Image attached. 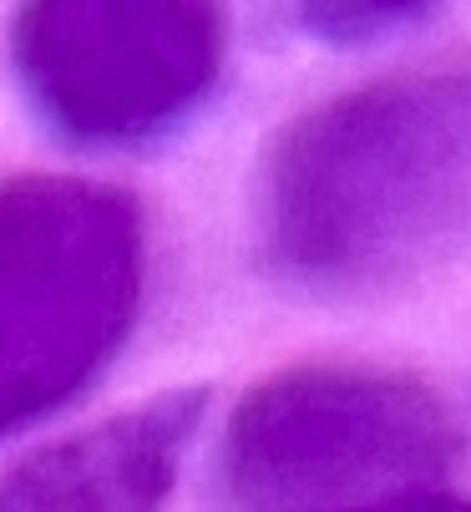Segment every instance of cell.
I'll return each mask as SVG.
<instances>
[{"instance_id":"6da1fadb","label":"cell","mask_w":471,"mask_h":512,"mask_svg":"<svg viewBox=\"0 0 471 512\" xmlns=\"http://www.w3.org/2000/svg\"><path fill=\"white\" fill-rule=\"evenodd\" d=\"M254 229L264 269L320 300L385 295L471 254V66L299 112L264 153Z\"/></svg>"},{"instance_id":"7a4b0ae2","label":"cell","mask_w":471,"mask_h":512,"mask_svg":"<svg viewBox=\"0 0 471 512\" xmlns=\"http://www.w3.org/2000/svg\"><path fill=\"white\" fill-rule=\"evenodd\" d=\"M147 218L76 173L0 183V442L87 396L137 330Z\"/></svg>"},{"instance_id":"3957f363","label":"cell","mask_w":471,"mask_h":512,"mask_svg":"<svg viewBox=\"0 0 471 512\" xmlns=\"http://www.w3.org/2000/svg\"><path fill=\"white\" fill-rule=\"evenodd\" d=\"M456 447V421L426 381L309 360L244 391L223 426L218 477L244 512H345L441 477Z\"/></svg>"},{"instance_id":"277c9868","label":"cell","mask_w":471,"mask_h":512,"mask_svg":"<svg viewBox=\"0 0 471 512\" xmlns=\"http://www.w3.org/2000/svg\"><path fill=\"white\" fill-rule=\"evenodd\" d=\"M223 56V11L198 0H46L6 31L21 102L82 153L168 142L208 107Z\"/></svg>"},{"instance_id":"5b68a950","label":"cell","mask_w":471,"mask_h":512,"mask_svg":"<svg viewBox=\"0 0 471 512\" xmlns=\"http://www.w3.org/2000/svg\"><path fill=\"white\" fill-rule=\"evenodd\" d=\"M208 391H163L26 452L0 472V512H163Z\"/></svg>"},{"instance_id":"8992f818","label":"cell","mask_w":471,"mask_h":512,"mask_svg":"<svg viewBox=\"0 0 471 512\" xmlns=\"http://www.w3.org/2000/svg\"><path fill=\"white\" fill-rule=\"evenodd\" d=\"M294 21L325 46H375L436 21V11L411 0H360V6H304L294 11Z\"/></svg>"},{"instance_id":"52a82bcc","label":"cell","mask_w":471,"mask_h":512,"mask_svg":"<svg viewBox=\"0 0 471 512\" xmlns=\"http://www.w3.org/2000/svg\"><path fill=\"white\" fill-rule=\"evenodd\" d=\"M345 512H471V502L441 497V492H406V497H385V502H365V507H345Z\"/></svg>"}]
</instances>
